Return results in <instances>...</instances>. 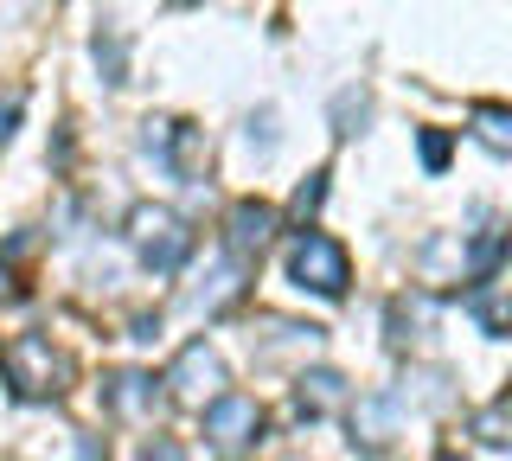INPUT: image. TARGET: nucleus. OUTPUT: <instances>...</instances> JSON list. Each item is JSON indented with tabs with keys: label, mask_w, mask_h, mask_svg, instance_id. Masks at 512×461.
I'll return each instance as SVG.
<instances>
[{
	"label": "nucleus",
	"mask_w": 512,
	"mask_h": 461,
	"mask_svg": "<svg viewBox=\"0 0 512 461\" xmlns=\"http://www.w3.org/2000/svg\"><path fill=\"white\" fill-rule=\"evenodd\" d=\"M288 282H295L301 295L340 301V295H346V282H352V257H346V244H333L327 231H295V244H288Z\"/></svg>",
	"instance_id": "obj_1"
},
{
	"label": "nucleus",
	"mask_w": 512,
	"mask_h": 461,
	"mask_svg": "<svg viewBox=\"0 0 512 461\" xmlns=\"http://www.w3.org/2000/svg\"><path fill=\"white\" fill-rule=\"evenodd\" d=\"M128 244H135V257L148 263L154 276H173V269L192 257L186 218H173L167 205H135V212H128Z\"/></svg>",
	"instance_id": "obj_2"
},
{
	"label": "nucleus",
	"mask_w": 512,
	"mask_h": 461,
	"mask_svg": "<svg viewBox=\"0 0 512 461\" xmlns=\"http://www.w3.org/2000/svg\"><path fill=\"white\" fill-rule=\"evenodd\" d=\"M7 378H13V397H58L64 391V359L52 353V340L45 333H20L7 353Z\"/></svg>",
	"instance_id": "obj_3"
},
{
	"label": "nucleus",
	"mask_w": 512,
	"mask_h": 461,
	"mask_svg": "<svg viewBox=\"0 0 512 461\" xmlns=\"http://www.w3.org/2000/svg\"><path fill=\"white\" fill-rule=\"evenodd\" d=\"M160 385L180 397V404H199L205 410V404H218V397H224V359L205 340H186L180 359L167 365V378H160Z\"/></svg>",
	"instance_id": "obj_4"
},
{
	"label": "nucleus",
	"mask_w": 512,
	"mask_h": 461,
	"mask_svg": "<svg viewBox=\"0 0 512 461\" xmlns=\"http://www.w3.org/2000/svg\"><path fill=\"white\" fill-rule=\"evenodd\" d=\"M205 436H212V449H224V455L250 449V442L263 436V404H256L250 391H224L218 404H205Z\"/></svg>",
	"instance_id": "obj_5"
},
{
	"label": "nucleus",
	"mask_w": 512,
	"mask_h": 461,
	"mask_svg": "<svg viewBox=\"0 0 512 461\" xmlns=\"http://www.w3.org/2000/svg\"><path fill=\"white\" fill-rule=\"evenodd\" d=\"M269 237H276V212H269L263 199H237L231 212H224V257L250 263L269 250Z\"/></svg>",
	"instance_id": "obj_6"
},
{
	"label": "nucleus",
	"mask_w": 512,
	"mask_h": 461,
	"mask_svg": "<svg viewBox=\"0 0 512 461\" xmlns=\"http://www.w3.org/2000/svg\"><path fill=\"white\" fill-rule=\"evenodd\" d=\"M397 429V397L391 391H365L359 404H352V442H365V449H384Z\"/></svg>",
	"instance_id": "obj_7"
},
{
	"label": "nucleus",
	"mask_w": 512,
	"mask_h": 461,
	"mask_svg": "<svg viewBox=\"0 0 512 461\" xmlns=\"http://www.w3.org/2000/svg\"><path fill=\"white\" fill-rule=\"evenodd\" d=\"M244 269H250V263H237V257H218V269L205 276V289H192V314L218 321V314L231 308L237 295H244Z\"/></svg>",
	"instance_id": "obj_8"
},
{
	"label": "nucleus",
	"mask_w": 512,
	"mask_h": 461,
	"mask_svg": "<svg viewBox=\"0 0 512 461\" xmlns=\"http://www.w3.org/2000/svg\"><path fill=\"white\" fill-rule=\"evenodd\" d=\"M468 321L487 333V340H506L512 333V289H493V282H480V289H468Z\"/></svg>",
	"instance_id": "obj_9"
},
{
	"label": "nucleus",
	"mask_w": 512,
	"mask_h": 461,
	"mask_svg": "<svg viewBox=\"0 0 512 461\" xmlns=\"http://www.w3.org/2000/svg\"><path fill=\"white\" fill-rule=\"evenodd\" d=\"M346 397V378L340 372H301L295 378V417H308V423H320L333 404Z\"/></svg>",
	"instance_id": "obj_10"
},
{
	"label": "nucleus",
	"mask_w": 512,
	"mask_h": 461,
	"mask_svg": "<svg viewBox=\"0 0 512 461\" xmlns=\"http://www.w3.org/2000/svg\"><path fill=\"white\" fill-rule=\"evenodd\" d=\"M103 397H109V410H116V417H148V410L160 404L154 378H141V372H116L103 385Z\"/></svg>",
	"instance_id": "obj_11"
},
{
	"label": "nucleus",
	"mask_w": 512,
	"mask_h": 461,
	"mask_svg": "<svg viewBox=\"0 0 512 461\" xmlns=\"http://www.w3.org/2000/svg\"><path fill=\"white\" fill-rule=\"evenodd\" d=\"M474 141L487 154H512V109L506 103H474Z\"/></svg>",
	"instance_id": "obj_12"
},
{
	"label": "nucleus",
	"mask_w": 512,
	"mask_h": 461,
	"mask_svg": "<svg viewBox=\"0 0 512 461\" xmlns=\"http://www.w3.org/2000/svg\"><path fill=\"white\" fill-rule=\"evenodd\" d=\"M365 116H372V97H365V90H340V103H333V135H359Z\"/></svg>",
	"instance_id": "obj_13"
},
{
	"label": "nucleus",
	"mask_w": 512,
	"mask_h": 461,
	"mask_svg": "<svg viewBox=\"0 0 512 461\" xmlns=\"http://www.w3.org/2000/svg\"><path fill=\"white\" fill-rule=\"evenodd\" d=\"M320 199H327V173H308V180L295 186V199H288V212H295V218H314Z\"/></svg>",
	"instance_id": "obj_14"
},
{
	"label": "nucleus",
	"mask_w": 512,
	"mask_h": 461,
	"mask_svg": "<svg viewBox=\"0 0 512 461\" xmlns=\"http://www.w3.org/2000/svg\"><path fill=\"white\" fill-rule=\"evenodd\" d=\"M416 154H423V167H429V173H442V167H448V154H455V141H448L442 129H423V135H416Z\"/></svg>",
	"instance_id": "obj_15"
},
{
	"label": "nucleus",
	"mask_w": 512,
	"mask_h": 461,
	"mask_svg": "<svg viewBox=\"0 0 512 461\" xmlns=\"http://www.w3.org/2000/svg\"><path fill=\"white\" fill-rule=\"evenodd\" d=\"M250 148L263 154V161L276 154V116H269V109H263V116H250Z\"/></svg>",
	"instance_id": "obj_16"
},
{
	"label": "nucleus",
	"mask_w": 512,
	"mask_h": 461,
	"mask_svg": "<svg viewBox=\"0 0 512 461\" xmlns=\"http://www.w3.org/2000/svg\"><path fill=\"white\" fill-rule=\"evenodd\" d=\"M13 129H20V97L7 90V97H0V148L13 141Z\"/></svg>",
	"instance_id": "obj_17"
},
{
	"label": "nucleus",
	"mask_w": 512,
	"mask_h": 461,
	"mask_svg": "<svg viewBox=\"0 0 512 461\" xmlns=\"http://www.w3.org/2000/svg\"><path fill=\"white\" fill-rule=\"evenodd\" d=\"M141 461H186V449H180V442H148Z\"/></svg>",
	"instance_id": "obj_18"
},
{
	"label": "nucleus",
	"mask_w": 512,
	"mask_h": 461,
	"mask_svg": "<svg viewBox=\"0 0 512 461\" xmlns=\"http://www.w3.org/2000/svg\"><path fill=\"white\" fill-rule=\"evenodd\" d=\"M436 461H461V455H436Z\"/></svg>",
	"instance_id": "obj_19"
}]
</instances>
